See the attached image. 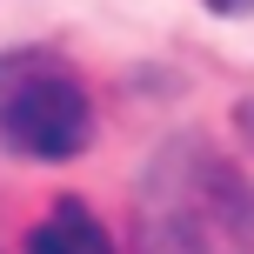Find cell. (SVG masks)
<instances>
[{
  "label": "cell",
  "instance_id": "cell-1",
  "mask_svg": "<svg viewBox=\"0 0 254 254\" xmlns=\"http://www.w3.org/2000/svg\"><path fill=\"white\" fill-rule=\"evenodd\" d=\"M0 140L34 161H67L94 140V107L80 80H67L40 54H7L0 61Z\"/></svg>",
  "mask_w": 254,
  "mask_h": 254
},
{
  "label": "cell",
  "instance_id": "cell-2",
  "mask_svg": "<svg viewBox=\"0 0 254 254\" xmlns=\"http://www.w3.org/2000/svg\"><path fill=\"white\" fill-rule=\"evenodd\" d=\"M27 254H114V241L87 201H54L27 228Z\"/></svg>",
  "mask_w": 254,
  "mask_h": 254
},
{
  "label": "cell",
  "instance_id": "cell-3",
  "mask_svg": "<svg viewBox=\"0 0 254 254\" xmlns=\"http://www.w3.org/2000/svg\"><path fill=\"white\" fill-rule=\"evenodd\" d=\"M201 7H214V13H248L254 0H201Z\"/></svg>",
  "mask_w": 254,
  "mask_h": 254
},
{
  "label": "cell",
  "instance_id": "cell-4",
  "mask_svg": "<svg viewBox=\"0 0 254 254\" xmlns=\"http://www.w3.org/2000/svg\"><path fill=\"white\" fill-rule=\"evenodd\" d=\"M241 127H248V140H254V101H241Z\"/></svg>",
  "mask_w": 254,
  "mask_h": 254
}]
</instances>
